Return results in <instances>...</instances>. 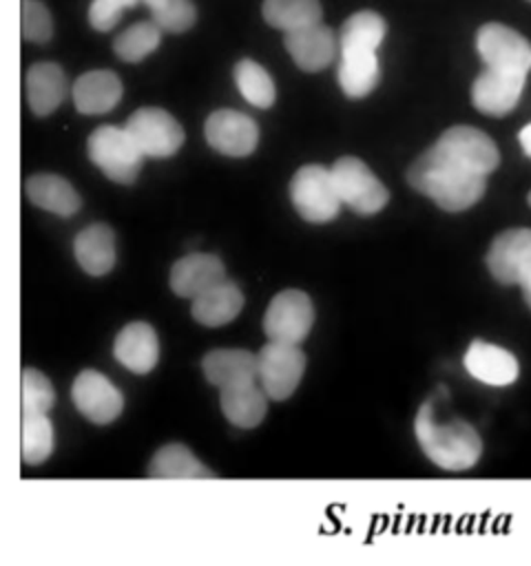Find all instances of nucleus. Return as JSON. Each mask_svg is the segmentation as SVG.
<instances>
[{"label":"nucleus","mask_w":531,"mask_h":566,"mask_svg":"<svg viewBox=\"0 0 531 566\" xmlns=\"http://www.w3.org/2000/svg\"><path fill=\"white\" fill-rule=\"evenodd\" d=\"M22 460L27 464H42L53 451V424L46 413H22L20 424Z\"/></svg>","instance_id":"obj_31"},{"label":"nucleus","mask_w":531,"mask_h":566,"mask_svg":"<svg viewBox=\"0 0 531 566\" xmlns=\"http://www.w3.org/2000/svg\"><path fill=\"white\" fill-rule=\"evenodd\" d=\"M385 20L374 11L350 15L339 33V51H376L385 38Z\"/></svg>","instance_id":"obj_29"},{"label":"nucleus","mask_w":531,"mask_h":566,"mask_svg":"<svg viewBox=\"0 0 531 566\" xmlns=\"http://www.w3.org/2000/svg\"><path fill=\"white\" fill-rule=\"evenodd\" d=\"M259 382L268 398L285 400L299 387L305 371V354L294 343L268 340L259 354Z\"/></svg>","instance_id":"obj_6"},{"label":"nucleus","mask_w":531,"mask_h":566,"mask_svg":"<svg viewBox=\"0 0 531 566\" xmlns=\"http://www.w3.org/2000/svg\"><path fill=\"white\" fill-rule=\"evenodd\" d=\"M520 290H522V296H524V301H527V305H529V310H531V268L524 272V276L520 279Z\"/></svg>","instance_id":"obj_38"},{"label":"nucleus","mask_w":531,"mask_h":566,"mask_svg":"<svg viewBox=\"0 0 531 566\" xmlns=\"http://www.w3.org/2000/svg\"><path fill=\"white\" fill-rule=\"evenodd\" d=\"M290 201L310 223H325L341 210V197L330 168L319 164L301 166L290 179Z\"/></svg>","instance_id":"obj_4"},{"label":"nucleus","mask_w":531,"mask_h":566,"mask_svg":"<svg viewBox=\"0 0 531 566\" xmlns=\"http://www.w3.org/2000/svg\"><path fill=\"white\" fill-rule=\"evenodd\" d=\"M283 44L292 55L294 64L308 73L325 69L334 60L339 46L334 31L321 22L285 33Z\"/></svg>","instance_id":"obj_17"},{"label":"nucleus","mask_w":531,"mask_h":566,"mask_svg":"<svg viewBox=\"0 0 531 566\" xmlns=\"http://www.w3.org/2000/svg\"><path fill=\"white\" fill-rule=\"evenodd\" d=\"M153 20L162 31L181 33L188 31L197 20V9L190 0H164L150 9Z\"/></svg>","instance_id":"obj_34"},{"label":"nucleus","mask_w":531,"mask_h":566,"mask_svg":"<svg viewBox=\"0 0 531 566\" xmlns=\"http://www.w3.org/2000/svg\"><path fill=\"white\" fill-rule=\"evenodd\" d=\"M226 420L239 429H254L268 411V394L254 382L223 387L219 396Z\"/></svg>","instance_id":"obj_25"},{"label":"nucleus","mask_w":531,"mask_h":566,"mask_svg":"<svg viewBox=\"0 0 531 566\" xmlns=\"http://www.w3.org/2000/svg\"><path fill=\"white\" fill-rule=\"evenodd\" d=\"M476 51L485 62V66H491L498 71L527 73V75L531 71L529 40L507 24H500V22L482 24L476 33Z\"/></svg>","instance_id":"obj_9"},{"label":"nucleus","mask_w":531,"mask_h":566,"mask_svg":"<svg viewBox=\"0 0 531 566\" xmlns=\"http://www.w3.org/2000/svg\"><path fill=\"white\" fill-rule=\"evenodd\" d=\"M518 142H520L522 153H524L527 157H531V122H529L527 126H522V128H520V133H518Z\"/></svg>","instance_id":"obj_37"},{"label":"nucleus","mask_w":531,"mask_h":566,"mask_svg":"<svg viewBox=\"0 0 531 566\" xmlns=\"http://www.w3.org/2000/svg\"><path fill=\"white\" fill-rule=\"evenodd\" d=\"M407 181L447 212L471 208L480 201L487 188L485 175L467 168L436 146L416 157L407 170Z\"/></svg>","instance_id":"obj_1"},{"label":"nucleus","mask_w":531,"mask_h":566,"mask_svg":"<svg viewBox=\"0 0 531 566\" xmlns=\"http://www.w3.org/2000/svg\"><path fill=\"white\" fill-rule=\"evenodd\" d=\"M434 146L485 177L491 175L500 164V153L493 139L473 126H451Z\"/></svg>","instance_id":"obj_12"},{"label":"nucleus","mask_w":531,"mask_h":566,"mask_svg":"<svg viewBox=\"0 0 531 566\" xmlns=\"http://www.w3.org/2000/svg\"><path fill=\"white\" fill-rule=\"evenodd\" d=\"M524 82H527V73L498 71L487 66L471 84V102L485 115H491V117L507 115L520 102Z\"/></svg>","instance_id":"obj_14"},{"label":"nucleus","mask_w":531,"mask_h":566,"mask_svg":"<svg viewBox=\"0 0 531 566\" xmlns=\"http://www.w3.org/2000/svg\"><path fill=\"white\" fill-rule=\"evenodd\" d=\"M487 268L502 285H518L531 268V228H511L498 234L487 252Z\"/></svg>","instance_id":"obj_13"},{"label":"nucleus","mask_w":531,"mask_h":566,"mask_svg":"<svg viewBox=\"0 0 531 566\" xmlns=\"http://www.w3.org/2000/svg\"><path fill=\"white\" fill-rule=\"evenodd\" d=\"M126 130L139 146V150L146 157H170L175 155L184 144V128L181 124L164 108L157 106H144L137 108L128 122Z\"/></svg>","instance_id":"obj_8"},{"label":"nucleus","mask_w":531,"mask_h":566,"mask_svg":"<svg viewBox=\"0 0 531 566\" xmlns=\"http://www.w3.org/2000/svg\"><path fill=\"white\" fill-rule=\"evenodd\" d=\"M201 371L219 389L246 385L259 378V358L248 349H210L201 358Z\"/></svg>","instance_id":"obj_19"},{"label":"nucleus","mask_w":531,"mask_h":566,"mask_svg":"<svg viewBox=\"0 0 531 566\" xmlns=\"http://www.w3.org/2000/svg\"><path fill=\"white\" fill-rule=\"evenodd\" d=\"M376 51H339L336 80L347 97H365L378 84Z\"/></svg>","instance_id":"obj_27"},{"label":"nucleus","mask_w":531,"mask_h":566,"mask_svg":"<svg viewBox=\"0 0 531 566\" xmlns=\"http://www.w3.org/2000/svg\"><path fill=\"white\" fill-rule=\"evenodd\" d=\"M314 323V305L301 290H283L272 296L263 314V332L270 340L303 343Z\"/></svg>","instance_id":"obj_7"},{"label":"nucleus","mask_w":531,"mask_h":566,"mask_svg":"<svg viewBox=\"0 0 531 566\" xmlns=\"http://www.w3.org/2000/svg\"><path fill=\"white\" fill-rule=\"evenodd\" d=\"M462 365L471 378L489 387L513 385L520 376V363L516 354L485 340H473L467 347L462 354Z\"/></svg>","instance_id":"obj_15"},{"label":"nucleus","mask_w":531,"mask_h":566,"mask_svg":"<svg viewBox=\"0 0 531 566\" xmlns=\"http://www.w3.org/2000/svg\"><path fill=\"white\" fill-rule=\"evenodd\" d=\"M529 2H531V0H529Z\"/></svg>","instance_id":"obj_41"},{"label":"nucleus","mask_w":531,"mask_h":566,"mask_svg":"<svg viewBox=\"0 0 531 566\" xmlns=\"http://www.w3.org/2000/svg\"><path fill=\"white\" fill-rule=\"evenodd\" d=\"M142 2H144V4H146V7H148V9H153V7H157V4H162V2H164V0H142Z\"/></svg>","instance_id":"obj_39"},{"label":"nucleus","mask_w":531,"mask_h":566,"mask_svg":"<svg viewBox=\"0 0 531 566\" xmlns=\"http://www.w3.org/2000/svg\"><path fill=\"white\" fill-rule=\"evenodd\" d=\"M235 84L243 99L257 108H270L277 91L270 73L254 60H239L235 66Z\"/></svg>","instance_id":"obj_30"},{"label":"nucleus","mask_w":531,"mask_h":566,"mask_svg":"<svg viewBox=\"0 0 531 566\" xmlns=\"http://www.w3.org/2000/svg\"><path fill=\"white\" fill-rule=\"evenodd\" d=\"M88 159L117 184H133L142 170L144 153L131 137V133L113 124L97 126L86 142Z\"/></svg>","instance_id":"obj_3"},{"label":"nucleus","mask_w":531,"mask_h":566,"mask_svg":"<svg viewBox=\"0 0 531 566\" xmlns=\"http://www.w3.org/2000/svg\"><path fill=\"white\" fill-rule=\"evenodd\" d=\"M226 279V265L208 252H192L177 259L170 268V290L181 298H195Z\"/></svg>","instance_id":"obj_16"},{"label":"nucleus","mask_w":531,"mask_h":566,"mask_svg":"<svg viewBox=\"0 0 531 566\" xmlns=\"http://www.w3.org/2000/svg\"><path fill=\"white\" fill-rule=\"evenodd\" d=\"M330 170L341 201L347 203L356 214H376L387 206L389 190L363 159L345 155L339 157Z\"/></svg>","instance_id":"obj_5"},{"label":"nucleus","mask_w":531,"mask_h":566,"mask_svg":"<svg viewBox=\"0 0 531 566\" xmlns=\"http://www.w3.org/2000/svg\"><path fill=\"white\" fill-rule=\"evenodd\" d=\"M204 135L217 153L228 157H246L257 148L259 126L250 115L241 111L219 108L208 115Z\"/></svg>","instance_id":"obj_11"},{"label":"nucleus","mask_w":531,"mask_h":566,"mask_svg":"<svg viewBox=\"0 0 531 566\" xmlns=\"http://www.w3.org/2000/svg\"><path fill=\"white\" fill-rule=\"evenodd\" d=\"M71 398L77 411L95 424L113 422L124 409L122 391L97 369H84L75 376Z\"/></svg>","instance_id":"obj_10"},{"label":"nucleus","mask_w":531,"mask_h":566,"mask_svg":"<svg viewBox=\"0 0 531 566\" xmlns=\"http://www.w3.org/2000/svg\"><path fill=\"white\" fill-rule=\"evenodd\" d=\"M241 307H243V292L237 287V283L223 279L221 283L212 285L210 290L192 298L190 314L197 323L206 327H219L237 318Z\"/></svg>","instance_id":"obj_24"},{"label":"nucleus","mask_w":531,"mask_h":566,"mask_svg":"<svg viewBox=\"0 0 531 566\" xmlns=\"http://www.w3.org/2000/svg\"><path fill=\"white\" fill-rule=\"evenodd\" d=\"M53 35V20L40 0H22V38L29 42H49Z\"/></svg>","instance_id":"obj_35"},{"label":"nucleus","mask_w":531,"mask_h":566,"mask_svg":"<svg viewBox=\"0 0 531 566\" xmlns=\"http://www.w3.org/2000/svg\"><path fill=\"white\" fill-rule=\"evenodd\" d=\"M115 360L133 374H148L159 360V338L157 332L144 323L135 321L119 329L113 343Z\"/></svg>","instance_id":"obj_18"},{"label":"nucleus","mask_w":531,"mask_h":566,"mask_svg":"<svg viewBox=\"0 0 531 566\" xmlns=\"http://www.w3.org/2000/svg\"><path fill=\"white\" fill-rule=\"evenodd\" d=\"M24 93L35 115H49L66 97V75L55 62H35L24 75Z\"/></svg>","instance_id":"obj_21"},{"label":"nucleus","mask_w":531,"mask_h":566,"mask_svg":"<svg viewBox=\"0 0 531 566\" xmlns=\"http://www.w3.org/2000/svg\"><path fill=\"white\" fill-rule=\"evenodd\" d=\"M527 201H529V206H531V190H529V195H527Z\"/></svg>","instance_id":"obj_40"},{"label":"nucleus","mask_w":531,"mask_h":566,"mask_svg":"<svg viewBox=\"0 0 531 566\" xmlns=\"http://www.w3.org/2000/svg\"><path fill=\"white\" fill-rule=\"evenodd\" d=\"M24 195L33 206L58 217H73L82 206L77 190L64 177L53 172L31 175L24 181Z\"/></svg>","instance_id":"obj_23"},{"label":"nucleus","mask_w":531,"mask_h":566,"mask_svg":"<svg viewBox=\"0 0 531 566\" xmlns=\"http://www.w3.org/2000/svg\"><path fill=\"white\" fill-rule=\"evenodd\" d=\"M137 2L139 0H93L88 7V22L97 31H111L119 22L122 11Z\"/></svg>","instance_id":"obj_36"},{"label":"nucleus","mask_w":531,"mask_h":566,"mask_svg":"<svg viewBox=\"0 0 531 566\" xmlns=\"http://www.w3.org/2000/svg\"><path fill=\"white\" fill-rule=\"evenodd\" d=\"M148 478L153 480H210L217 478L210 469H206L197 455L179 444L170 442L155 451L150 464H148Z\"/></svg>","instance_id":"obj_26"},{"label":"nucleus","mask_w":531,"mask_h":566,"mask_svg":"<svg viewBox=\"0 0 531 566\" xmlns=\"http://www.w3.org/2000/svg\"><path fill=\"white\" fill-rule=\"evenodd\" d=\"M263 20L283 33L321 22L319 0H263Z\"/></svg>","instance_id":"obj_28"},{"label":"nucleus","mask_w":531,"mask_h":566,"mask_svg":"<svg viewBox=\"0 0 531 566\" xmlns=\"http://www.w3.org/2000/svg\"><path fill=\"white\" fill-rule=\"evenodd\" d=\"M159 40H162V29L157 27V22L144 20L122 31L113 40V51L124 62H139L159 46Z\"/></svg>","instance_id":"obj_32"},{"label":"nucleus","mask_w":531,"mask_h":566,"mask_svg":"<svg viewBox=\"0 0 531 566\" xmlns=\"http://www.w3.org/2000/svg\"><path fill=\"white\" fill-rule=\"evenodd\" d=\"M414 433L423 453L445 471L471 469L482 455L478 431L460 418L438 422L431 402L420 405L414 420Z\"/></svg>","instance_id":"obj_2"},{"label":"nucleus","mask_w":531,"mask_h":566,"mask_svg":"<svg viewBox=\"0 0 531 566\" xmlns=\"http://www.w3.org/2000/svg\"><path fill=\"white\" fill-rule=\"evenodd\" d=\"M122 99V80L106 69L82 73L73 82V104L84 115H102Z\"/></svg>","instance_id":"obj_20"},{"label":"nucleus","mask_w":531,"mask_h":566,"mask_svg":"<svg viewBox=\"0 0 531 566\" xmlns=\"http://www.w3.org/2000/svg\"><path fill=\"white\" fill-rule=\"evenodd\" d=\"M73 254L91 276H102L115 265V232L106 223H91L73 239Z\"/></svg>","instance_id":"obj_22"},{"label":"nucleus","mask_w":531,"mask_h":566,"mask_svg":"<svg viewBox=\"0 0 531 566\" xmlns=\"http://www.w3.org/2000/svg\"><path fill=\"white\" fill-rule=\"evenodd\" d=\"M55 402V389L51 380L33 369L27 367L22 371V413H49Z\"/></svg>","instance_id":"obj_33"}]
</instances>
